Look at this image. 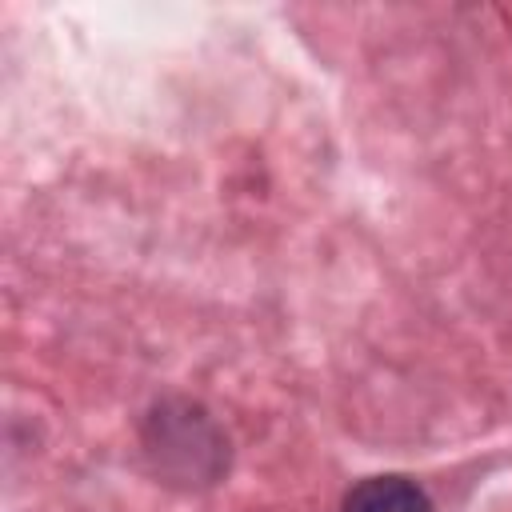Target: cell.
Segmentation results:
<instances>
[{
	"mask_svg": "<svg viewBox=\"0 0 512 512\" xmlns=\"http://www.w3.org/2000/svg\"><path fill=\"white\" fill-rule=\"evenodd\" d=\"M344 512H432V504L404 476H368L348 492Z\"/></svg>",
	"mask_w": 512,
	"mask_h": 512,
	"instance_id": "cell-1",
	"label": "cell"
}]
</instances>
